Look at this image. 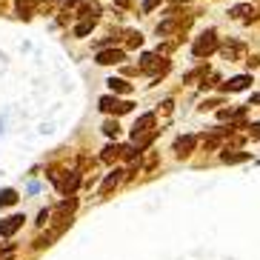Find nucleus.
Masks as SVG:
<instances>
[{"instance_id":"nucleus-1","label":"nucleus","mask_w":260,"mask_h":260,"mask_svg":"<svg viewBox=\"0 0 260 260\" xmlns=\"http://www.w3.org/2000/svg\"><path fill=\"white\" fill-rule=\"evenodd\" d=\"M140 72H143V75H149L154 83H157V80H160V77L169 72V60H166V57H160V52H157V54L146 52L143 57H140Z\"/></svg>"},{"instance_id":"nucleus-2","label":"nucleus","mask_w":260,"mask_h":260,"mask_svg":"<svg viewBox=\"0 0 260 260\" xmlns=\"http://www.w3.org/2000/svg\"><path fill=\"white\" fill-rule=\"evenodd\" d=\"M217 46H220V40H217V31H203L194 43H191V54L194 57H209V54L217 52Z\"/></svg>"},{"instance_id":"nucleus-3","label":"nucleus","mask_w":260,"mask_h":260,"mask_svg":"<svg viewBox=\"0 0 260 260\" xmlns=\"http://www.w3.org/2000/svg\"><path fill=\"white\" fill-rule=\"evenodd\" d=\"M98 106L103 109V112H109V115H126V112H132V106H135V103L120 100V98H115V94H106V98L98 100Z\"/></svg>"},{"instance_id":"nucleus-4","label":"nucleus","mask_w":260,"mask_h":260,"mask_svg":"<svg viewBox=\"0 0 260 260\" xmlns=\"http://www.w3.org/2000/svg\"><path fill=\"white\" fill-rule=\"evenodd\" d=\"M126 60V52L123 49H100L98 52V63L100 66H117V63Z\"/></svg>"},{"instance_id":"nucleus-5","label":"nucleus","mask_w":260,"mask_h":260,"mask_svg":"<svg viewBox=\"0 0 260 260\" xmlns=\"http://www.w3.org/2000/svg\"><path fill=\"white\" fill-rule=\"evenodd\" d=\"M194 146H198V138H194V135H183V138L175 140V146H172V149H175L177 157H189V154L194 152Z\"/></svg>"},{"instance_id":"nucleus-6","label":"nucleus","mask_w":260,"mask_h":260,"mask_svg":"<svg viewBox=\"0 0 260 260\" xmlns=\"http://www.w3.org/2000/svg\"><path fill=\"white\" fill-rule=\"evenodd\" d=\"M23 214H12V217H6V220H0V237H12L20 226H23Z\"/></svg>"},{"instance_id":"nucleus-7","label":"nucleus","mask_w":260,"mask_h":260,"mask_svg":"<svg viewBox=\"0 0 260 260\" xmlns=\"http://www.w3.org/2000/svg\"><path fill=\"white\" fill-rule=\"evenodd\" d=\"M254 80H252V75H235V77H229V83L223 86L226 92H243V89H249Z\"/></svg>"},{"instance_id":"nucleus-8","label":"nucleus","mask_w":260,"mask_h":260,"mask_svg":"<svg viewBox=\"0 0 260 260\" xmlns=\"http://www.w3.org/2000/svg\"><path fill=\"white\" fill-rule=\"evenodd\" d=\"M77 186H80V175H77V172H69V175L60 177V186H57V189H60L63 194H75Z\"/></svg>"},{"instance_id":"nucleus-9","label":"nucleus","mask_w":260,"mask_h":260,"mask_svg":"<svg viewBox=\"0 0 260 260\" xmlns=\"http://www.w3.org/2000/svg\"><path fill=\"white\" fill-rule=\"evenodd\" d=\"M77 17H80V20H94V23H98L100 3H83V6L77 9Z\"/></svg>"},{"instance_id":"nucleus-10","label":"nucleus","mask_w":260,"mask_h":260,"mask_svg":"<svg viewBox=\"0 0 260 260\" xmlns=\"http://www.w3.org/2000/svg\"><path fill=\"white\" fill-rule=\"evenodd\" d=\"M123 177H126V172H120V169H115V172H112V175H109L106 180H103V183H100V194H109V191L115 189V186L120 183Z\"/></svg>"},{"instance_id":"nucleus-11","label":"nucleus","mask_w":260,"mask_h":260,"mask_svg":"<svg viewBox=\"0 0 260 260\" xmlns=\"http://www.w3.org/2000/svg\"><path fill=\"white\" fill-rule=\"evenodd\" d=\"M75 206H77V200H75V198H72V194H69V198L63 200L60 206L54 209V217H57V220H66V217H69V214L75 212Z\"/></svg>"},{"instance_id":"nucleus-12","label":"nucleus","mask_w":260,"mask_h":260,"mask_svg":"<svg viewBox=\"0 0 260 260\" xmlns=\"http://www.w3.org/2000/svg\"><path fill=\"white\" fill-rule=\"evenodd\" d=\"M154 126V115L152 112H149V115H140L138 120H135V129H132V138H135V135H140V132H149Z\"/></svg>"},{"instance_id":"nucleus-13","label":"nucleus","mask_w":260,"mask_h":260,"mask_svg":"<svg viewBox=\"0 0 260 260\" xmlns=\"http://www.w3.org/2000/svg\"><path fill=\"white\" fill-rule=\"evenodd\" d=\"M106 83H109V89H112L115 94H129L132 92V83H126L123 77H109Z\"/></svg>"},{"instance_id":"nucleus-14","label":"nucleus","mask_w":260,"mask_h":260,"mask_svg":"<svg viewBox=\"0 0 260 260\" xmlns=\"http://www.w3.org/2000/svg\"><path fill=\"white\" fill-rule=\"evenodd\" d=\"M35 3H38V0H15V6H17V15L23 17V20H29V17L35 15Z\"/></svg>"},{"instance_id":"nucleus-15","label":"nucleus","mask_w":260,"mask_h":260,"mask_svg":"<svg viewBox=\"0 0 260 260\" xmlns=\"http://www.w3.org/2000/svg\"><path fill=\"white\" fill-rule=\"evenodd\" d=\"M120 149H123V146H117V143H109L106 149H103V154H100V160H103V163H115L117 157H120Z\"/></svg>"},{"instance_id":"nucleus-16","label":"nucleus","mask_w":260,"mask_h":260,"mask_svg":"<svg viewBox=\"0 0 260 260\" xmlns=\"http://www.w3.org/2000/svg\"><path fill=\"white\" fill-rule=\"evenodd\" d=\"M220 160L223 163H243V160H249V152H220Z\"/></svg>"},{"instance_id":"nucleus-17","label":"nucleus","mask_w":260,"mask_h":260,"mask_svg":"<svg viewBox=\"0 0 260 260\" xmlns=\"http://www.w3.org/2000/svg\"><path fill=\"white\" fill-rule=\"evenodd\" d=\"M17 203V191L15 189H3L0 191V206H15Z\"/></svg>"},{"instance_id":"nucleus-18","label":"nucleus","mask_w":260,"mask_h":260,"mask_svg":"<svg viewBox=\"0 0 260 260\" xmlns=\"http://www.w3.org/2000/svg\"><path fill=\"white\" fill-rule=\"evenodd\" d=\"M92 29H94V20H80L75 26V35L77 38H86V35H92Z\"/></svg>"},{"instance_id":"nucleus-19","label":"nucleus","mask_w":260,"mask_h":260,"mask_svg":"<svg viewBox=\"0 0 260 260\" xmlns=\"http://www.w3.org/2000/svg\"><path fill=\"white\" fill-rule=\"evenodd\" d=\"M103 135H106V138H117V135H120L117 120H106V123H103Z\"/></svg>"},{"instance_id":"nucleus-20","label":"nucleus","mask_w":260,"mask_h":260,"mask_svg":"<svg viewBox=\"0 0 260 260\" xmlns=\"http://www.w3.org/2000/svg\"><path fill=\"white\" fill-rule=\"evenodd\" d=\"M57 235H60V232H57V229H52V232H49V235L38 237V240H35V249H43V246H49V243H52V240H54V237H57Z\"/></svg>"},{"instance_id":"nucleus-21","label":"nucleus","mask_w":260,"mask_h":260,"mask_svg":"<svg viewBox=\"0 0 260 260\" xmlns=\"http://www.w3.org/2000/svg\"><path fill=\"white\" fill-rule=\"evenodd\" d=\"M229 15L232 17H246V15H254V12H252V6H232Z\"/></svg>"},{"instance_id":"nucleus-22","label":"nucleus","mask_w":260,"mask_h":260,"mask_svg":"<svg viewBox=\"0 0 260 260\" xmlns=\"http://www.w3.org/2000/svg\"><path fill=\"white\" fill-rule=\"evenodd\" d=\"M126 43H129V49H138V46H143V35H140V31H132Z\"/></svg>"},{"instance_id":"nucleus-23","label":"nucleus","mask_w":260,"mask_h":260,"mask_svg":"<svg viewBox=\"0 0 260 260\" xmlns=\"http://www.w3.org/2000/svg\"><path fill=\"white\" fill-rule=\"evenodd\" d=\"M249 129V135H252L254 140H260V123H252V126H246Z\"/></svg>"},{"instance_id":"nucleus-24","label":"nucleus","mask_w":260,"mask_h":260,"mask_svg":"<svg viewBox=\"0 0 260 260\" xmlns=\"http://www.w3.org/2000/svg\"><path fill=\"white\" fill-rule=\"evenodd\" d=\"M157 3H160V0H143V12H152Z\"/></svg>"},{"instance_id":"nucleus-25","label":"nucleus","mask_w":260,"mask_h":260,"mask_svg":"<svg viewBox=\"0 0 260 260\" xmlns=\"http://www.w3.org/2000/svg\"><path fill=\"white\" fill-rule=\"evenodd\" d=\"M249 106H260V94H252V103Z\"/></svg>"},{"instance_id":"nucleus-26","label":"nucleus","mask_w":260,"mask_h":260,"mask_svg":"<svg viewBox=\"0 0 260 260\" xmlns=\"http://www.w3.org/2000/svg\"><path fill=\"white\" fill-rule=\"evenodd\" d=\"M75 3H80V0H66V9H69V6H75Z\"/></svg>"},{"instance_id":"nucleus-27","label":"nucleus","mask_w":260,"mask_h":260,"mask_svg":"<svg viewBox=\"0 0 260 260\" xmlns=\"http://www.w3.org/2000/svg\"><path fill=\"white\" fill-rule=\"evenodd\" d=\"M0 260H12V254H9V252H6V254H3V257H0Z\"/></svg>"}]
</instances>
